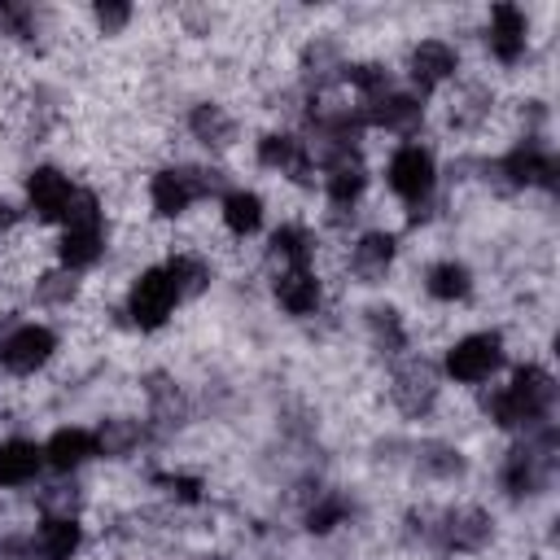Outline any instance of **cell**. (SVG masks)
Masks as SVG:
<instances>
[{"instance_id": "1", "label": "cell", "mask_w": 560, "mask_h": 560, "mask_svg": "<svg viewBox=\"0 0 560 560\" xmlns=\"http://www.w3.org/2000/svg\"><path fill=\"white\" fill-rule=\"evenodd\" d=\"M551 411H556V376L542 363H521L508 372L503 385H490L481 394V416L516 438L551 424Z\"/></svg>"}, {"instance_id": "2", "label": "cell", "mask_w": 560, "mask_h": 560, "mask_svg": "<svg viewBox=\"0 0 560 560\" xmlns=\"http://www.w3.org/2000/svg\"><path fill=\"white\" fill-rule=\"evenodd\" d=\"M57 267L66 271H92L105 254H109V219H105V201L96 188H79L66 219L57 223Z\"/></svg>"}, {"instance_id": "3", "label": "cell", "mask_w": 560, "mask_h": 560, "mask_svg": "<svg viewBox=\"0 0 560 560\" xmlns=\"http://www.w3.org/2000/svg\"><path fill=\"white\" fill-rule=\"evenodd\" d=\"M411 538H420L424 547L442 551V556H477L490 547L494 538V516L477 503H455L442 512H420L407 521Z\"/></svg>"}, {"instance_id": "4", "label": "cell", "mask_w": 560, "mask_h": 560, "mask_svg": "<svg viewBox=\"0 0 560 560\" xmlns=\"http://www.w3.org/2000/svg\"><path fill=\"white\" fill-rule=\"evenodd\" d=\"M477 171L499 192H525V188H547L551 192L556 188V175H560V162H556L551 144L538 131H525L499 158H481Z\"/></svg>"}, {"instance_id": "5", "label": "cell", "mask_w": 560, "mask_h": 560, "mask_svg": "<svg viewBox=\"0 0 560 560\" xmlns=\"http://www.w3.org/2000/svg\"><path fill=\"white\" fill-rule=\"evenodd\" d=\"M551 472H556V420L508 446V455L499 459V490L503 499L525 503L551 486Z\"/></svg>"}, {"instance_id": "6", "label": "cell", "mask_w": 560, "mask_h": 560, "mask_svg": "<svg viewBox=\"0 0 560 560\" xmlns=\"http://www.w3.org/2000/svg\"><path fill=\"white\" fill-rule=\"evenodd\" d=\"M385 188L407 206L411 223L433 219V197H438V158L420 140H402L389 162H385Z\"/></svg>"}, {"instance_id": "7", "label": "cell", "mask_w": 560, "mask_h": 560, "mask_svg": "<svg viewBox=\"0 0 560 560\" xmlns=\"http://www.w3.org/2000/svg\"><path fill=\"white\" fill-rule=\"evenodd\" d=\"M223 197V171L214 166H197V162H162L149 175V210L158 219H184L197 201L206 197Z\"/></svg>"}, {"instance_id": "8", "label": "cell", "mask_w": 560, "mask_h": 560, "mask_svg": "<svg viewBox=\"0 0 560 560\" xmlns=\"http://www.w3.org/2000/svg\"><path fill=\"white\" fill-rule=\"evenodd\" d=\"M179 306H184V293H179V284H175V276H171L166 262L140 267V271L131 276V284H127V293H122V315H127V324H131L136 332H158V328H166Z\"/></svg>"}, {"instance_id": "9", "label": "cell", "mask_w": 560, "mask_h": 560, "mask_svg": "<svg viewBox=\"0 0 560 560\" xmlns=\"http://www.w3.org/2000/svg\"><path fill=\"white\" fill-rule=\"evenodd\" d=\"M508 363V341L499 328H477V332H464L455 337L446 350H442V381L451 385H464V389H481L486 381H494Z\"/></svg>"}, {"instance_id": "10", "label": "cell", "mask_w": 560, "mask_h": 560, "mask_svg": "<svg viewBox=\"0 0 560 560\" xmlns=\"http://www.w3.org/2000/svg\"><path fill=\"white\" fill-rule=\"evenodd\" d=\"M61 350V337L44 319H13L0 328V372L13 381L39 376Z\"/></svg>"}, {"instance_id": "11", "label": "cell", "mask_w": 560, "mask_h": 560, "mask_svg": "<svg viewBox=\"0 0 560 560\" xmlns=\"http://www.w3.org/2000/svg\"><path fill=\"white\" fill-rule=\"evenodd\" d=\"M79 184L57 166V162H35L22 175V214H31L44 228H57L74 201Z\"/></svg>"}, {"instance_id": "12", "label": "cell", "mask_w": 560, "mask_h": 560, "mask_svg": "<svg viewBox=\"0 0 560 560\" xmlns=\"http://www.w3.org/2000/svg\"><path fill=\"white\" fill-rule=\"evenodd\" d=\"M402 66H407V83H411L407 92H416L424 101V96H433V92H442L446 83L459 79V48L442 35H424L407 48Z\"/></svg>"}, {"instance_id": "13", "label": "cell", "mask_w": 560, "mask_h": 560, "mask_svg": "<svg viewBox=\"0 0 560 560\" xmlns=\"http://www.w3.org/2000/svg\"><path fill=\"white\" fill-rule=\"evenodd\" d=\"M438 394H442V372H438V363H429V359H398V368L389 372V398H394V407L407 416V420H424V416H433V407H438Z\"/></svg>"}, {"instance_id": "14", "label": "cell", "mask_w": 560, "mask_h": 560, "mask_svg": "<svg viewBox=\"0 0 560 560\" xmlns=\"http://www.w3.org/2000/svg\"><path fill=\"white\" fill-rule=\"evenodd\" d=\"M354 109H359V118H363V131H389V136H398V140H411L420 127H424V101L416 96V92H407V88H389V92H381V96H372V101H354Z\"/></svg>"}, {"instance_id": "15", "label": "cell", "mask_w": 560, "mask_h": 560, "mask_svg": "<svg viewBox=\"0 0 560 560\" xmlns=\"http://www.w3.org/2000/svg\"><path fill=\"white\" fill-rule=\"evenodd\" d=\"M481 44H486V52H490L494 66H503V70L521 66L525 52H529V18H525V9L521 4H508V0L503 4H490Z\"/></svg>"}, {"instance_id": "16", "label": "cell", "mask_w": 560, "mask_h": 560, "mask_svg": "<svg viewBox=\"0 0 560 560\" xmlns=\"http://www.w3.org/2000/svg\"><path fill=\"white\" fill-rule=\"evenodd\" d=\"M254 162L280 179H298V184H311L315 175V158L302 140V131H289V127H271L254 140Z\"/></svg>"}, {"instance_id": "17", "label": "cell", "mask_w": 560, "mask_h": 560, "mask_svg": "<svg viewBox=\"0 0 560 560\" xmlns=\"http://www.w3.org/2000/svg\"><path fill=\"white\" fill-rule=\"evenodd\" d=\"M83 521L74 512H44L26 529V560H74L83 551Z\"/></svg>"}, {"instance_id": "18", "label": "cell", "mask_w": 560, "mask_h": 560, "mask_svg": "<svg viewBox=\"0 0 560 560\" xmlns=\"http://www.w3.org/2000/svg\"><path fill=\"white\" fill-rule=\"evenodd\" d=\"M271 302L289 319H311L324 311V276L315 267H280L271 271Z\"/></svg>"}, {"instance_id": "19", "label": "cell", "mask_w": 560, "mask_h": 560, "mask_svg": "<svg viewBox=\"0 0 560 560\" xmlns=\"http://www.w3.org/2000/svg\"><path fill=\"white\" fill-rule=\"evenodd\" d=\"M44 468L57 472V477H74L83 472L92 459H101V446H96V429H83V424H61L52 429L44 442Z\"/></svg>"}, {"instance_id": "20", "label": "cell", "mask_w": 560, "mask_h": 560, "mask_svg": "<svg viewBox=\"0 0 560 560\" xmlns=\"http://www.w3.org/2000/svg\"><path fill=\"white\" fill-rule=\"evenodd\" d=\"M394 258H398V236L385 232V228H368L350 241L346 249V271L359 280V284H381L389 271H394Z\"/></svg>"}, {"instance_id": "21", "label": "cell", "mask_w": 560, "mask_h": 560, "mask_svg": "<svg viewBox=\"0 0 560 560\" xmlns=\"http://www.w3.org/2000/svg\"><path fill=\"white\" fill-rule=\"evenodd\" d=\"M368 166H363V153H346V158H332L319 166V188H324V201L332 206V214H354V206L363 201L368 192Z\"/></svg>"}, {"instance_id": "22", "label": "cell", "mask_w": 560, "mask_h": 560, "mask_svg": "<svg viewBox=\"0 0 560 560\" xmlns=\"http://www.w3.org/2000/svg\"><path fill=\"white\" fill-rule=\"evenodd\" d=\"M184 127H188V136H192L201 149H210V153L232 149V144H236V131H241L236 118H232V109L219 105V101H197V105H188Z\"/></svg>"}, {"instance_id": "23", "label": "cell", "mask_w": 560, "mask_h": 560, "mask_svg": "<svg viewBox=\"0 0 560 560\" xmlns=\"http://www.w3.org/2000/svg\"><path fill=\"white\" fill-rule=\"evenodd\" d=\"M420 289H424V298L438 302V306H459V302L472 298L477 280H472V267H468L464 258H438V262L424 267Z\"/></svg>"}, {"instance_id": "24", "label": "cell", "mask_w": 560, "mask_h": 560, "mask_svg": "<svg viewBox=\"0 0 560 560\" xmlns=\"http://www.w3.org/2000/svg\"><path fill=\"white\" fill-rule=\"evenodd\" d=\"M44 472V451L35 438H0V494L4 490H22V486H35Z\"/></svg>"}, {"instance_id": "25", "label": "cell", "mask_w": 560, "mask_h": 560, "mask_svg": "<svg viewBox=\"0 0 560 560\" xmlns=\"http://www.w3.org/2000/svg\"><path fill=\"white\" fill-rule=\"evenodd\" d=\"M219 223H223V232L236 236V241L258 236L262 223H267V201H262V192H254V188H223V197H219Z\"/></svg>"}, {"instance_id": "26", "label": "cell", "mask_w": 560, "mask_h": 560, "mask_svg": "<svg viewBox=\"0 0 560 560\" xmlns=\"http://www.w3.org/2000/svg\"><path fill=\"white\" fill-rule=\"evenodd\" d=\"M315 254H319V236L298 223V219H284L271 236H267V258L280 267H315Z\"/></svg>"}, {"instance_id": "27", "label": "cell", "mask_w": 560, "mask_h": 560, "mask_svg": "<svg viewBox=\"0 0 560 560\" xmlns=\"http://www.w3.org/2000/svg\"><path fill=\"white\" fill-rule=\"evenodd\" d=\"M350 516H354V494L341 490V486H324V490H315V494L306 499V508H302V525H306L315 538L337 534Z\"/></svg>"}, {"instance_id": "28", "label": "cell", "mask_w": 560, "mask_h": 560, "mask_svg": "<svg viewBox=\"0 0 560 560\" xmlns=\"http://www.w3.org/2000/svg\"><path fill=\"white\" fill-rule=\"evenodd\" d=\"M363 332H368V346H372L381 359H402L407 346H411L407 319H402L394 306H368V311H363Z\"/></svg>"}, {"instance_id": "29", "label": "cell", "mask_w": 560, "mask_h": 560, "mask_svg": "<svg viewBox=\"0 0 560 560\" xmlns=\"http://www.w3.org/2000/svg\"><path fill=\"white\" fill-rule=\"evenodd\" d=\"M411 464H416V472H420V477L442 481V486H451V481H464V477H468V455H464L459 446L442 442V438L420 442V446L411 451Z\"/></svg>"}, {"instance_id": "30", "label": "cell", "mask_w": 560, "mask_h": 560, "mask_svg": "<svg viewBox=\"0 0 560 560\" xmlns=\"http://www.w3.org/2000/svg\"><path fill=\"white\" fill-rule=\"evenodd\" d=\"M162 262L171 267V276H175V284H179L184 302L201 298V293L210 289V280H214V271H210V258H206V254H197V249H175V254H166Z\"/></svg>"}, {"instance_id": "31", "label": "cell", "mask_w": 560, "mask_h": 560, "mask_svg": "<svg viewBox=\"0 0 560 560\" xmlns=\"http://www.w3.org/2000/svg\"><path fill=\"white\" fill-rule=\"evenodd\" d=\"M79 276L66 271V267H48V271H35L31 276V302L35 306H48V311H61L79 298Z\"/></svg>"}, {"instance_id": "32", "label": "cell", "mask_w": 560, "mask_h": 560, "mask_svg": "<svg viewBox=\"0 0 560 560\" xmlns=\"http://www.w3.org/2000/svg\"><path fill=\"white\" fill-rule=\"evenodd\" d=\"M144 433H149L144 420H101L96 424V446H101V455L122 459V455H136L140 451Z\"/></svg>"}, {"instance_id": "33", "label": "cell", "mask_w": 560, "mask_h": 560, "mask_svg": "<svg viewBox=\"0 0 560 560\" xmlns=\"http://www.w3.org/2000/svg\"><path fill=\"white\" fill-rule=\"evenodd\" d=\"M35 35H39V9L22 0H0V39L35 44Z\"/></svg>"}, {"instance_id": "34", "label": "cell", "mask_w": 560, "mask_h": 560, "mask_svg": "<svg viewBox=\"0 0 560 560\" xmlns=\"http://www.w3.org/2000/svg\"><path fill=\"white\" fill-rule=\"evenodd\" d=\"M494 109V96L486 88H464L455 101H451V122L455 127H481Z\"/></svg>"}, {"instance_id": "35", "label": "cell", "mask_w": 560, "mask_h": 560, "mask_svg": "<svg viewBox=\"0 0 560 560\" xmlns=\"http://www.w3.org/2000/svg\"><path fill=\"white\" fill-rule=\"evenodd\" d=\"M88 13H92V26H96L101 35H122V31L136 22V9L122 4V0H101V4H92Z\"/></svg>"}, {"instance_id": "36", "label": "cell", "mask_w": 560, "mask_h": 560, "mask_svg": "<svg viewBox=\"0 0 560 560\" xmlns=\"http://www.w3.org/2000/svg\"><path fill=\"white\" fill-rule=\"evenodd\" d=\"M158 486L175 499V503H201V494H206V481L201 477H188V472H166V477H158Z\"/></svg>"}, {"instance_id": "37", "label": "cell", "mask_w": 560, "mask_h": 560, "mask_svg": "<svg viewBox=\"0 0 560 560\" xmlns=\"http://www.w3.org/2000/svg\"><path fill=\"white\" fill-rule=\"evenodd\" d=\"M18 223H22V201H13V197H0V249L9 245V236L18 232Z\"/></svg>"}, {"instance_id": "38", "label": "cell", "mask_w": 560, "mask_h": 560, "mask_svg": "<svg viewBox=\"0 0 560 560\" xmlns=\"http://www.w3.org/2000/svg\"><path fill=\"white\" fill-rule=\"evenodd\" d=\"M197 560H214V556H197Z\"/></svg>"}]
</instances>
